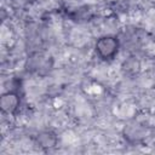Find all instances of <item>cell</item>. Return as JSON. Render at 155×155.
<instances>
[{
    "label": "cell",
    "instance_id": "1",
    "mask_svg": "<svg viewBox=\"0 0 155 155\" xmlns=\"http://www.w3.org/2000/svg\"><path fill=\"white\" fill-rule=\"evenodd\" d=\"M119 48H120L119 39L111 34L99 36L94 44V51L102 61L114 59L119 52Z\"/></svg>",
    "mask_w": 155,
    "mask_h": 155
},
{
    "label": "cell",
    "instance_id": "2",
    "mask_svg": "<svg viewBox=\"0 0 155 155\" xmlns=\"http://www.w3.org/2000/svg\"><path fill=\"white\" fill-rule=\"evenodd\" d=\"M148 134H149V127L138 121H132L125 125L122 130V137L130 144H139L144 142Z\"/></svg>",
    "mask_w": 155,
    "mask_h": 155
},
{
    "label": "cell",
    "instance_id": "3",
    "mask_svg": "<svg viewBox=\"0 0 155 155\" xmlns=\"http://www.w3.org/2000/svg\"><path fill=\"white\" fill-rule=\"evenodd\" d=\"M21 105V96L18 91L10 90L1 94L0 97V109L4 114H15Z\"/></svg>",
    "mask_w": 155,
    "mask_h": 155
},
{
    "label": "cell",
    "instance_id": "4",
    "mask_svg": "<svg viewBox=\"0 0 155 155\" xmlns=\"http://www.w3.org/2000/svg\"><path fill=\"white\" fill-rule=\"evenodd\" d=\"M35 142H36V144H38L40 148L48 150V149H52V148H54V147L57 145V143H58V137L56 136L54 132L46 130V131H41V132H39V133L36 134Z\"/></svg>",
    "mask_w": 155,
    "mask_h": 155
}]
</instances>
